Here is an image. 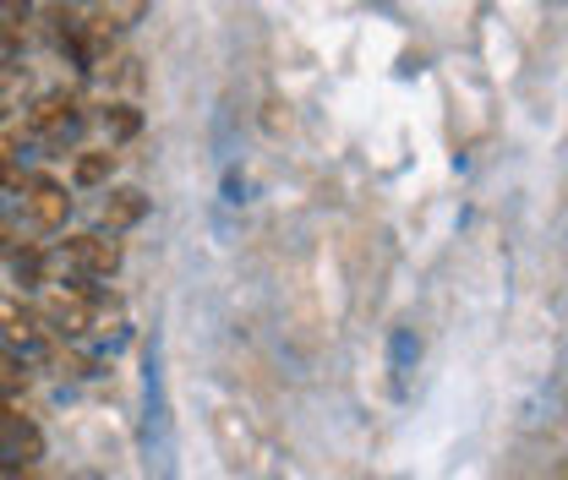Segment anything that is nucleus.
<instances>
[{"label": "nucleus", "instance_id": "obj_1", "mask_svg": "<svg viewBox=\"0 0 568 480\" xmlns=\"http://www.w3.org/2000/svg\"><path fill=\"white\" fill-rule=\"evenodd\" d=\"M61 268L77 278H110L121 268V241L110 235H67L61 241Z\"/></svg>", "mask_w": 568, "mask_h": 480}, {"label": "nucleus", "instance_id": "obj_2", "mask_svg": "<svg viewBox=\"0 0 568 480\" xmlns=\"http://www.w3.org/2000/svg\"><path fill=\"white\" fill-rule=\"evenodd\" d=\"M39 459H44V437H39V426L22 420V415H11V420L0 426V470H33Z\"/></svg>", "mask_w": 568, "mask_h": 480}, {"label": "nucleus", "instance_id": "obj_3", "mask_svg": "<svg viewBox=\"0 0 568 480\" xmlns=\"http://www.w3.org/2000/svg\"><path fill=\"white\" fill-rule=\"evenodd\" d=\"M22 207H28V218H33L39 229H67V218H71L67 186H55V181H28Z\"/></svg>", "mask_w": 568, "mask_h": 480}, {"label": "nucleus", "instance_id": "obj_4", "mask_svg": "<svg viewBox=\"0 0 568 480\" xmlns=\"http://www.w3.org/2000/svg\"><path fill=\"white\" fill-rule=\"evenodd\" d=\"M28 126L39 132V137H55L67 142L71 132H77V104H71L67 93H44L33 110H28Z\"/></svg>", "mask_w": 568, "mask_h": 480}, {"label": "nucleus", "instance_id": "obj_5", "mask_svg": "<svg viewBox=\"0 0 568 480\" xmlns=\"http://www.w3.org/2000/svg\"><path fill=\"white\" fill-rule=\"evenodd\" d=\"M142 17H148V0H99V6H93V17H88V28H93V33H104V39H115V33L138 28Z\"/></svg>", "mask_w": 568, "mask_h": 480}, {"label": "nucleus", "instance_id": "obj_6", "mask_svg": "<svg viewBox=\"0 0 568 480\" xmlns=\"http://www.w3.org/2000/svg\"><path fill=\"white\" fill-rule=\"evenodd\" d=\"M142 218H148V197H142L138 186H115L104 197V229H132Z\"/></svg>", "mask_w": 568, "mask_h": 480}, {"label": "nucleus", "instance_id": "obj_7", "mask_svg": "<svg viewBox=\"0 0 568 480\" xmlns=\"http://www.w3.org/2000/svg\"><path fill=\"white\" fill-rule=\"evenodd\" d=\"M71 175H77V186H104V181L115 175V153H110V147H99V153H82Z\"/></svg>", "mask_w": 568, "mask_h": 480}, {"label": "nucleus", "instance_id": "obj_8", "mask_svg": "<svg viewBox=\"0 0 568 480\" xmlns=\"http://www.w3.org/2000/svg\"><path fill=\"white\" fill-rule=\"evenodd\" d=\"M104 132H110V142H132L142 132V115L132 104H110L104 110Z\"/></svg>", "mask_w": 568, "mask_h": 480}, {"label": "nucleus", "instance_id": "obj_9", "mask_svg": "<svg viewBox=\"0 0 568 480\" xmlns=\"http://www.w3.org/2000/svg\"><path fill=\"white\" fill-rule=\"evenodd\" d=\"M11 278H17L22 289L44 284V257H39V252H11Z\"/></svg>", "mask_w": 568, "mask_h": 480}, {"label": "nucleus", "instance_id": "obj_10", "mask_svg": "<svg viewBox=\"0 0 568 480\" xmlns=\"http://www.w3.org/2000/svg\"><path fill=\"white\" fill-rule=\"evenodd\" d=\"M0 11H6V17H22V11H28V0H0Z\"/></svg>", "mask_w": 568, "mask_h": 480}, {"label": "nucleus", "instance_id": "obj_11", "mask_svg": "<svg viewBox=\"0 0 568 480\" xmlns=\"http://www.w3.org/2000/svg\"><path fill=\"white\" fill-rule=\"evenodd\" d=\"M0 246H11V218L0 213Z\"/></svg>", "mask_w": 568, "mask_h": 480}, {"label": "nucleus", "instance_id": "obj_12", "mask_svg": "<svg viewBox=\"0 0 568 480\" xmlns=\"http://www.w3.org/2000/svg\"><path fill=\"white\" fill-rule=\"evenodd\" d=\"M71 480H99V476H71Z\"/></svg>", "mask_w": 568, "mask_h": 480}]
</instances>
